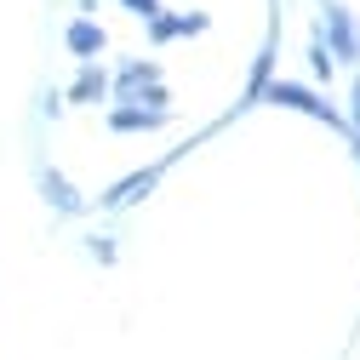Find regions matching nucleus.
<instances>
[{
    "mask_svg": "<svg viewBox=\"0 0 360 360\" xmlns=\"http://www.w3.org/2000/svg\"><path fill=\"white\" fill-rule=\"evenodd\" d=\"M206 29V18H149V40H172V34H200Z\"/></svg>",
    "mask_w": 360,
    "mask_h": 360,
    "instance_id": "nucleus-8",
    "label": "nucleus"
},
{
    "mask_svg": "<svg viewBox=\"0 0 360 360\" xmlns=\"http://www.w3.org/2000/svg\"><path fill=\"white\" fill-rule=\"evenodd\" d=\"M321 40L332 46L338 63H354V58H360V29H354L349 6H326V29H321Z\"/></svg>",
    "mask_w": 360,
    "mask_h": 360,
    "instance_id": "nucleus-2",
    "label": "nucleus"
},
{
    "mask_svg": "<svg viewBox=\"0 0 360 360\" xmlns=\"http://www.w3.org/2000/svg\"><path fill=\"white\" fill-rule=\"evenodd\" d=\"M160 120H166V109H131V103H120V109L109 115L115 131H149V126H160Z\"/></svg>",
    "mask_w": 360,
    "mask_h": 360,
    "instance_id": "nucleus-7",
    "label": "nucleus"
},
{
    "mask_svg": "<svg viewBox=\"0 0 360 360\" xmlns=\"http://www.w3.org/2000/svg\"><path fill=\"white\" fill-rule=\"evenodd\" d=\"M46 195L58 200V212H80V195H75V189L63 184V177H46Z\"/></svg>",
    "mask_w": 360,
    "mask_h": 360,
    "instance_id": "nucleus-11",
    "label": "nucleus"
},
{
    "mask_svg": "<svg viewBox=\"0 0 360 360\" xmlns=\"http://www.w3.org/2000/svg\"><path fill=\"white\" fill-rule=\"evenodd\" d=\"M309 69H314V80H332V69H338V58H332V46H326L321 34L309 40Z\"/></svg>",
    "mask_w": 360,
    "mask_h": 360,
    "instance_id": "nucleus-10",
    "label": "nucleus"
},
{
    "mask_svg": "<svg viewBox=\"0 0 360 360\" xmlns=\"http://www.w3.org/2000/svg\"><path fill=\"white\" fill-rule=\"evenodd\" d=\"M269 69H275V40H269V46L252 58V80H246V98H252V103L263 98V86H269Z\"/></svg>",
    "mask_w": 360,
    "mask_h": 360,
    "instance_id": "nucleus-9",
    "label": "nucleus"
},
{
    "mask_svg": "<svg viewBox=\"0 0 360 360\" xmlns=\"http://www.w3.org/2000/svg\"><path fill=\"white\" fill-rule=\"evenodd\" d=\"M349 126L360 131V75H354V92H349Z\"/></svg>",
    "mask_w": 360,
    "mask_h": 360,
    "instance_id": "nucleus-13",
    "label": "nucleus"
},
{
    "mask_svg": "<svg viewBox=\"0 0 360 360\" xmlns=\"http://www.w3.org/2000/svg\"><path fill=\"white\" fill-rule=\"evenodd\" d=\"M263 98H269V103H281V109H303V115H314V120H326V126L349 131V120H343L321 92H309V86H297V80H269V86H263Z\"/></svg>",
    "mask_w": 360,
    "mask_h": 360,
    "instance_id": "nucleus-1",
    "label": "nucleus"
},
{
    "mask_svg": "<svg viewBox=\"0 0 360 360\" xmlns=\"http://www.w3.org/2000/svg\"><path fill=\"white\" fill-rule=\"evenodd\" d=\"M63 46H69V52H75L80 63H92V58L103 52V29H98L92 18H75V23L63 29Z\"/></svg>",
    "mask_w": 360,
    "mask_h": 360,
    "instance_id": "nucleus-3",
    "label": "nucleus"
},
{
    "mask_svg": "<svg viewBox=\"0 0 360 360\" xmlns=\"http://www.w3.org/2000/svg\"><path fill=\"white\" fill-rule=\"evenodd\" d=\"M120 6H126V12H138V18H155V12H160V0H120Z\"/></svg>",
    "mask_w": 360,
    "mask_h": 360,
    "instance_id": "nucleus-12",
    "label": "nucleus"
},
{
    "mask_svg": "<svg viewBox=\"0 0 360 360\" xmlns=\"http://www.w3.org/2000/svg\"><path fill=\"white\" fill-rule=\"evenodd\" d=\"M155 177H160V166H149V172H131V177H120V184L103 195V206H131V200H143L149 189H155Z\"/></svg>",
    "mask_w": 360,
    "mask_h": 360,
    "instance_id": "nucleus-4",
    "label": "nucleus"
},
{
    "mask_svg": "<svg viewBox=\"0 0 360 360\" xmlns=\"http://www.w3.org/2000/svg\"><path fill=\"white\" fill-rule=\"evenodd\" d=\"M69 98H75V103H103V98H109L103 69H98V63H86V69L75 75V86H69Z\"/></svg>",
    "mask_w": 360,
    "mask_h": 360,
    "instance_id": "nucleus-6",
    "label": "nucleus"
},
{
    "mask_svg": "<svg viewBox=\"0 0 360 360\" xmlns=\"http://www.w3.org/2000/svg\"><path fill=\"white\" fill-rule=\"evenodd\" d=\"M155 80H160V69H155V63H126V69H120V80H115V103H131V98H138L143 86H155Z\"/></svg>",
    "mask_w": 360,
    "mask_h": 360,
    "instance_id": "nucleus-5",
    "label": "nucleus"
}]
</instances>
